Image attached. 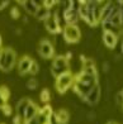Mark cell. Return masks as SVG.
Masks as SVG:
<instances>
[{"label":"cell","mask_w":123,"mask_h":124,"mask_svg":"<svg viewBox=\"0 0 123 124\" xmlns=\"http://www.w3.org/2000/svg\"><path fill=\"white\" fill-rule=\"evenodd\" d=\"M69 71H70V62L65 58L64 54H58L56 57H53L51 69H49V75L53 78L58 77L60 75L65 74V72H69Z\"/></svg>","instance_id":"obj_1"},{"label":"cell","mask_w":123,"mask_h":124,"mask_svg":"<svg viewBox=\"0 0 123 124\" xmlns=\"http://www.w3.org/2000/svg\"><path fill=\"white\" fill-rule=\"evenodd\" d=\"M56 80V90L58 91V94H65L67 90H70L74 85V81H75V75L72 74L71 71L69 72H65V74L60 75L58 77L55 78Z\"/></svg>","instance_id":"obj_2"},{"label":"cell","mask_w":123,"mask_h":124,"mask_svg":"<svg viewBox=\"0 0 123 124\" xmlns=\"http://www.w3.org/2000/svg\"><path fill=\"white\" fill-rule=\"evenodd\" d=\"M62 37L67 44H76L81 41V31L77 25L66 24L62 28Z\"/></svg>","instance_id":"obj_3"},{"label":"cell","mask_w":123,"mask_h":124,"mask_svg":"<svg viewBox=\"0 0 123 124\" xmlns=\"http://www.w3.org/2000/svg\"><path fill=\"white\" fill-rule=\"evenodd\" d=\"M38 53L42 58L44 60H49L55 57V46L53 43L47 38H43L40 41V44H38Z\"/></svg>","instance_id":"obj_4"},{"label":"cell","mask_w":123,"mask_h":124,"mask_svg":"<svg viewBox=\"0 0 123 124\" xmlns=\"http://www.w3.org/2000/svg\"><path fill=\"white\" fill-rule=\"evenodd\" d=\"M16 62V53L12 47H7L5 48V62H4V67H3V72H10Z\"/></svg>","instance_id":"obj_5"},{"label":"cell","mask_w":123,"mask_h":124,"mask_svg":"<svg viewBox=\"0 0 123 124\" xmlns=\"http://www.w3.org/2000/svg\"><path fill=\"white\" fill-rule=\"evenodd\" d=\"M100 98H102V87H100V85L98 84V85L94 86L91 89V91L84 98L82 101L86 103L88 105H90V106H97L98 103L100 101Z\"/></svg>","instance_id":"obj_6"},{"label":"cell","mask_w":123,"mask_h":124,"mask_svg":"<svg viewBox=\"0 0 123 124\" xmlns=\"http://www.w3.org/2000/svg\"><path fill=\"white\" fill-rule=\"evenodd\" d=\"M44 28L47 29L48 33H51V34H53V36L60 34V33L62 32V29L60 28L58 22H57V19H56L53 12L49 14V16H48L46 20H44Z\"/></svg>","instance_id":"obj_7"},{"label":"cell","mask_w":123,"mask_h":124,"mask_svg":"<svg viewBox=\"0 0 123 124\" xmlns=\"http://www.w3.org/2000/svg\"><path fill=\"white\" fill-rule=\"evenodd\" d=\"M102 39H103V44L107 48H109V49H114L117 46H118V43H119L118 34L112 33V32H103Z\"/></svg>","instance_id":"obj_8"},{"label":"cell","mask_w":123,"mask_h":124,"mask_svg":"<svg viewBox=\"0 0 123 124\" xmlns=\"http://www.w3.org/2000/svg\"><path fill=\"white\" fill-rule=\"evenodd\" d=\"M32 62H33V58L29 57L28 54L23 56L18 61V74L20 76H25L27 74H29V69H31Z\"/></svg>","instance_id":"obj_9"},{"label":"cell","mask_w":123,"mask_h":124,"mask_svg":"<svg viewBox=\"0 0 123 124\" xmlns=\"http://www.w3.org/2000/svg\"><path fill=\"white\" fill-rule=\"evenodd\" d=\"M31 99L29 98H20L15 104V111H16V115H19L20 118L24 119V114H25V110L28 108V105L31 104Z\"/></svg>","instance_id":"obj_10"},{"label":"cell","mask_w":123,"mask_h":124,"mask_svg":"<svg viewBox=\"0 0 123 124\" xmlns=\"http://www.w3.org/2000/svg\"><path fill=\"white\" fill-rule=\"evenodd\" d=\"M64 20L66 24H71V25H77V22L80 20L79 18V13L74 9H69L64 12Z\"/></svg>","instance_id":"obj_11"},{"label":"cell","mask_w":123,"mask_h":124,"mask_svg":"<svg viewBox=\"0 0 123 124\" xmlns=\"http://www.w3.org/2000/svg\"><path fill=\"white\" fill-rule=\"evenodd\" d=\"M53 115L56 118V120H57L58 124H67L70 122V113L69 110H66L65 108H61L58 110L53 111Z\"/></svg>","instance_id":"obj_12"},{"label":"cell","mask_w":123,"mask_h":124,"mask_svg":"<svg viewBox=\"0 0 123 124\" xmlns=\"http://www.w3.org/2000/svg\"><path fill=\"white\" fill-rule=\"evenodd\" d=\"M38 111H40V106H38L36 103L31 101V104L28 105V108L25 110V114H24V123L34 119V118L37 116V114H38Z\"/></svg>","instance_id":"obj_13"},{"label":"cell","mask_w":123,"mask_h":124,"mask_svg":"<svg viewBox=\"0 0 123 124\" xmlns=\"http://www.w3.org/2000/svg\"><path fill=\"white\" fill-rule=\"evenodd\" d=\"M19 4H22L23 9L27 12L28 15H34L37 9L40 8L36 0H24V1H19Z\"/></svg>","instance_id":"obj_14"},{"label":"cell","mask_w":123,"mask_h":124,"mask_svg":"<svg viewBox=\"0 0 123 124\" xmlns=\"http://www.w3.org/2000/svg\"><path fill=\"white\" fill-rule=\"evenodd\" d=\"M51 13H52V10H49V9H47L46 7H43V3H42V5L37 9L34 16H36V19L44 22V20H46L48 16H49V14H51Z\"/></svg>","instance_id":"obj_15"},{"label":"cell","mask_w":123,"mask_h":124,"mask_svg":"<svg viewBox=\"0 0 123 124\" xmlns=\"http://www.w3.org/2000/svg\"><path fill=\"white\" fill-rule=\"evenodd\" d=\"M51 98H52L51 91H49L47 87L43 89L42 91L40 93V100L42 101V103H44V104H48L49 101H51Z\"/></svg>","instance_id":"obj_16"},{"label":"cell","mask_w":123,"mask_h":124,"mask_svg":"<svg viewBox=\"0 0 123 124\" xmlns=\"http://www.w3.org/2000/svg\"><path fill=\"white\" fill-rule=\"evenodd\" d=\"M77 13H79V18H80V19L85 20L86 15H88V5H86V1H85V0L80 1V7H79Z\"/></svg>","instance_id":"obj_17"},{"label":"cell","mask_w":123,"mask_h":124,"mask_svg":"<svg viewBox=\"0 0 123 124\" xmlns=\"http://www.w3.org/2000/svg\"><path fill=\"white\" fill-rule=\"evenodd\" d=\"M38 84H40V82H38V80L36 77H31L29 80L25 82V87L28 90H36L38 87Z\"/></svg>","instance_id":"obj_18"},{"label":"cell","mask_w":123,"mask_h":124,"mask_svg":"<svg viewBox=\"0 0 123 124\" xmlns=\"http://www.w3.org/2000/svg\"><path fill=\"white\" fill-rule=\"evenodd\" d=\"M40 71H41L40 63H38L37 61H34V60H33L32 65H31V69H29V74H31L32 76H36V75H38V74H40Z\"/></svg>","instance_id":"obj_19"},{"label":"cell","mask_w":123,"mask_h":124,"mask_svg":"<svg viewBox=\"0 0 123 124\" xmlns=\"http://www.w3.org/2000/svg\"><path fill=\"white\" fill-rule=\"evenodd\" d=\"M36 120L38 122V124H48V120H49V116L47 115H44L43 113L40 110L38 111V114L36 116Z\"/></svg>","instance_id":"obj_20"},{"label":"cell","mask_w":123,"mask_h":124,"mask_svg":"<svg viewBox=\"0 0 123 124\" xmlns=\"http://www.w3.org/2000/svg\"><path fill=\"white\" fill-rule=\"evenodd\" d=\"M82 71L85 72L86 75H89V76H93V77H98V70H97V66H90V67H85V69H82Z\"/></svg>","instance_id":"obj_21"},{"label":"cell","mask_w":123,"mask_h":124,"mask_svg":"<svg viewBox=\"0 0 123 124\" xmlns=\"http://www.w3.org/2000/svg\"><path fill=\"white\" fill-rule=\"evenodd\" d=\"M40 110L43 113L44 115H47V116H51L53 114V110H52V106L49 105V104H46L44 106H42V108H40Z\"/></svg>","instance_id":"obj_22"},{"label":"cell","mask_w":123,"mask_h":124,"mask_svg":"<svg viewBox=\"0 0 123 124\" xmlns=\"http://www.w3.org/2000/svg\"><path fill=\"white\" fill-rule=\"evenodd\" d=\"M85 119L89 120V122H97L98 120V115H97V113L95 111H86V114H85Z\"/></svg>","instance_id":"obj_23"},{"label":"cell","mask_w":123,"mask_h":124,"mask_svg":"<svg viewBox=\"0 0 123 124\" xmlns=\"http://www.w3.org/2000/svg\"><path fill=\"white\" fill-rule=\"evenodd\" d=\"M9 15L12 16L13 19H18L19 16H22V14H20V12H19V8H18V7H13L12 9H10Z\"/></svg>","instance_id":"obj_24"},{"label":"cell","mask_w":123,"mask_h":124,"mask_svg":"<svg viewBox=\"0 0 123 124\" xmlns=\"http://www.w3.org/2000/svg\"><path fill=\"white\" fill-rule=\"evenodd\" d=\"M0 110L3 111V114H4L5 116H12V111H13V109H12V106H10L9 104H5Z\"/></svg>","instance_id":"obj_25"},{"label":"cell","mask_w":123,"mask_h":124,"mask_svg":"<svg viewBox=\"0 0 123 124\" xmlns=\"http://www.w3.org/2000/svg\"><path fill=\"white\" fill-rule=\"evenodd\" d=\"M114 103L117 106H122L123 105V95L121 94V91H118L114 96Z\"/></svg>","instance_id":"obj_26"},{"label":"cell","mask_w":123,"mask_h":124,"mask_svg":"<svg viewBox=\"0 0 123 124\" xmlns=\"http://www.w3.org/2000/svg\"><path fill=\"white\" fill-rule=\"evenodd\" d=\"M56 4H57V0H43V7H46L49 10H52Z\"/></svg>","instance_id":"obj_27"},{"label":"cell","mask_w":123,"mask_h":124,"mask_svg":"<svg viewBox=\"0 0 123 124\" xmlns=\"http://www.w3.org/2000/svg\"><path fill=\"white\" fill-rule=\"evenodd\" d=\"M4 62H5V48H1L0 49V70H3Z\"/></svg>","instance_id":"obj_28"},{"label":"cell","mask_w":123,"mask_h":124,"mask_svg":"<svg viewBox=\"0 0 123 124\" xmlns=\"http://www.w3.org/2000/svg\"><path fill=\"white\" fill-rule=\"evenodd\" d=\"M112 71V67H110V62L108 61H104L103 62V72H105V74H108V72Z\"/></svg>","instance_id":"obj_29"},{"label":"cell","mask_w":123,"mask_h":124,"mask_svg":"<svg viewBox=\"0 0 123 124\" xmlns=\"http://www.w3.org/2000/svg\"><path fill=\"white\" fill-rule=\"evenodd\" d=\"M10 4L9 0H0V10H4Z\"/></svg>","instance_id":"obj_30"},{"label":"cell","mask_w":123,"mask_h":124,"mask_svg":"<svg viewBox=\"0 0 123 124\" xmlns=\"http://www.w3.org/2000/svg\"><path fill=\"white\" fill-rule=\"evenodd\" d=\"M118 44H119V49H121V54L123 56V42H122V41H119V43H118Z\"/></svg>","instance_id":"obj_31"},{"label":"cell","mask_w":123,"mask_h":124,"mask_svg":"<svg viewBox=\"0 0 123 124\" xmlns=\"http://www.w3.org/2000/svg\"><path fill=\"white\" fill-rule=\"evenodd\" d=\"M25 124H38V122L36 120V118H34V119H32V120H29V122H27Z\"/></svg>","instance_id":"obj_32"},{"label":"cell","mask_w":123,"mask_h":124,"mask_svg":"<svg viewBox=\"0 0 123 124\" xmlns=\"http://www.w3.org/2000/svg\"><path fill=\"white\" fill-rule=\"evenodd\" d=\"M118 37H119V41H122V42H123V28H122V31L119 32V34H118Z\"/></svg>","instance_id":"obj_33"},{"label":"cell","mask_w":123,"mask_h":124,"mask_svg":"<svg viewBox=\"0 0 123 124\" xmlns=\"http://www.w3.org/2000/svg\"><path fill=\"white\" fill-rule=\"evenodd\" d=\"M105 124H121V123H117V122H113V120H109V122H107Z\"/></svg>","instance_id":"obj_34"},{"label":"cell","mask_w":123,"mask_h":124,"mask_svg":"<svg viewBox=\"0 0 123 124\" xmlns=\"http://www.w3.org/2000/svg\"><path fill=\"white\" fill-rule=\"evenodd\" d=\"M1 44H3V39H1V36H0V49L3 48V47H1Z\"/></svg>","instance_id":"obj_35"},{"label":"cell","mask_w":123,"mask_h":124,"mask_svg":"<svg viewBox=\"0 0 123 124\" xmlns=\"http://www.w3.org/2000/svg\"><path fill=\"white\" fill-rule=\"evenodd\" d=\"M0 124H5V123H0Z\"/></svg>","instance_id":"obj_36"},{"label":"cell","mask_w":123,"mask_h":124,"mask_svg":"<svg viewBox=\"0 0 123 124\" xmlns=\"http://www.w3.org/2000/svg\"><path fill=\"white\" fill-rule=\"evenodd\" d=\"M24 124H25V123H24Z\"/></svg>","instance_id":"obj_37"}]
</instances>
